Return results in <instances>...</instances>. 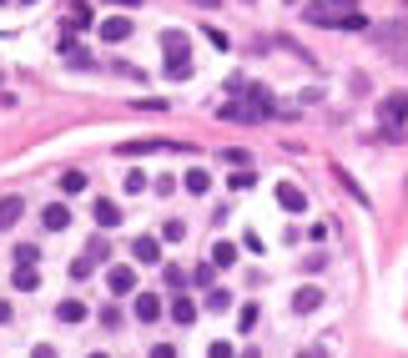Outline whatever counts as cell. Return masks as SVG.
<instances>
[{"label": "cell", "mask_w": 408, "mask_h": 358, "mask_svg": "<svg viewBox=\"0 0 408 358\" xmlns=\"http://www.w3.org/2000/svg\"><path fill=\"white\" fill-rule=\"evenodd\" d=\"M277 202H282V212H308V192L303 187H293V182H277Z\"/></svg>", "instance_id": "cell-5"}, {"label": "cell", "mask_w": 408, "mask_h": 358, "mask_svg": "<svg viewBox=\"0 0 408 358\" xmlns=\"http://www.w3.org/2000/svg\"><path fill=\"white\" fill-rule=\"evenodd\" d=\"M131 31H136V26H131V16H106V21L96 26V36H101L106 46H122V41H131Z\"/></svg>", "instance_id": "cell-3"}, {"label": "cell", "mask_w": 408, "mask_h": 358, "mask_svg": "<svg viewBox=\"0 0 408 358\" xmlns=\"http://www.w3.org/2000/svg\"><path fill=\"white\" fill-rule=\"evenodd\" d=\"M21 212H26V202H21V197H0V232L16 227V222H21Z\"/></svg>", "instance_id": "cell-16"}, {"label": "cell", "mask_w": 408, "mask_h": 358, "mask_svg": "<svg viewBox=\"0 0 408 358\" xmlns=\"http://www.w3.org/2000/svg\"><path fill=\"white\" fill-rule=\"evenodd\" d=\"M136 318L141 323H156L161 318V298L156 293H136Z\"/></svg>", "instance_id": "cell-14"}, {"label": "cell", "mask_w": 408, "mask_h": 358, "mask_svg": "<svg viewBox=\"0 0 408 358\" xmlns=\"http://www.w3.org/2000/svg\"><path fill=\"white\" fill-rule=\"evenodd\" d=\"M86 253H91L96 263H106V253H111V243H106V237H91V243H86Z\"/></svg>", "instance_id": "cell-28"}, {"label": "cell", "mask_w": 408, "mask_h": 358, "mask_svg": "<svg viewBox=\"0 0 408 358\" xmlns=\"http://www.w3.org/2000/svg\"><path fill=\"white\" fill-rule=\"evenodd\" d=\"M237 328H242V333H252V328H257V303H247V308L237 313Z\"/></svg>", "instance_id": "cell-26"}, {"label": "cell", "mask_w": 408, "mask_h": 358, "mask_svg": "<svg viewBox=\"0 0 408 358\" xmlns=\"http://www.w3.org/2000/svg\"><path fill=\"white\" fill-rule=\"evenodd\" d=\"M0 6H6V0H0Z\"/></svg>", "instance_id": "cell-34"}, {"label": "cell", "mask_w": 408, "mask_h": 358, "mask_svg": "<svg viewBox=\"0 0 408 358\" xmlns=\"http://www.w3.org/2000/svg\"><path fill=\"white\" fill-rule=\"evenodd\" d=\"M61 187H66V192H86V172H66Z\"/></svg>", "instance_id": "cell-27"}, {"label": "cell", "mask_w": 408, "mask_h": 358, "mask_svg": "<svg viewBox=\"0 0 408 358\" xmlns=\"http://www.w3.org/2000/svg\"><path fill=\"white\" fill-rule=\"evenodd\" d=\"M161 51H166V76H171V81H187V76H192L187 36H182V31H166V36H161Z\"/></svg>", "instance_id": "cell-2"}, {"label": "cell", "mask_w": 408, "mask_h": 358, "mask_svg": "<svg viewBox=\"0 0 408 358\" xmlns=\"http://www.w3.org/2000/svg\"><path fill=\"white\" fill-rule=\"evenodd\" d=\"M21 6H36V0H21Z\"/></svg>", "instance_id": "cell-33"}, {"label": "cell", "mask_w": 408, "mask_h": 358, "mask_svg": "<svg viewBox=\"0 0 408 358\" xmlns=\"http://www.w3.org/2000/svg\"><path fill=\"white\" fill-rule=\"evenodd\" d=\"M192 283H202V288H212V263H202V268L192 273Z\"/></svg>", "instance_id": "cell-31"}, {"label": "cell", "mask_w": 408, "mask_h": 358, "mask_svg": "<svg viewBox=\"0 0 408 358\" xmlns=\"http://www.w3.org/2000/svg\"><path fill=\"white\" fill-rule=\"evenodd\" d=\"M55 318L61 323H86V303L81 298H61V303H55Z\"/></svg>", "instance_id": "cell-11"}, {"label": "cell", "mask_w": 408, "mask_h": 358, "mask_svg": "<svg viewBox=\"0 0 408 358\" xmlns=\"http://www.w3.org/2000/svg\"><path fill=\"white\" fill-rule=\"evenodd\" d=\"M91 212H96V227H101V232H106V227H116V222H122V207H116L111 197H96V207H91Z\"/></svg>", "instance_id": "cell-10"}, {"label": "cell", "mask_w": 408, "mask_h": 358, "mask_svg": "<svg viewBox=\"0 0 408 358\" xmlns=\"http://www.w3.org/2000/svg\"><path fill=\"white\" fill-rule=\"evenodd\" d=\"M313 308H323V288H298L293 293V313H313Z\"/></svg>", "instance_id": "cell-13"}, {"label": "cell", "mask_w": 408, "mask_h": 358, "mask_svg": "<svg viewBox=\"0 0 408 358\" xmlns=\"http://www.w3.org/2000/svg\"><path fill=\"white\" fill-rule=\"evenodd\" d=\"M106 288H111L116 298H127V293L136 288V268H127V263H116V268L106 273Z\"/></svg>", "instance_id": "cell-4"}, {"label": "cell", "mask_w": 408, "mask_h": 358, "mask_svg": "<svg viewBox=\"0 0 408 358\" xmlns=\"http://www.w3.org/2000/svg\"><path fill=\"white\" fill-rule=\"evenodd\" d=\"M161 237H166V243H182V237H187V222H182V217H166V222H161Z\"/></svg>", "instance_id": "cell-21"}, {"label": "cell", "mask_w": 408, "mask_h": 358, "mask_svg": "<svg viewBox=\"0 0 408 358\" xmlns=\"http://www.w3.org/2000/svg\"><path fill=\"white\" fill-rule=\"evenodd\" d=\"M202 308H207V313H227V308H232V293H227V288H207Z\"/></svg>", "instance_id": "cell-17"}, {"label": "cell", "mask_w": 408, "mask_h": 358, "mask_svg": "<svg viewBox=\"0 0 408 358\" xmlns=\"http://www.w3.org/2000/svg\"><path fill=\"white\" fill-rule=\"evenodd\" d=\"M303 16L313 26H328V31H368V16L353 6V0H313Z\"/></svg>", "instance_id": "cell-1"}, {"label": "cell", "mask_w": 408, "mask_h": 358, "mask_svg": "<svg viewBox=\"0 0 408 358\" xmlns=\"http://www.w3.org/2000/svg\"><path fill=\"white\" fill-rule=\"evenodd\" d=\"M373 41H378V46H403V41H408V21H388V26H378Z\"/></svg>", "instance_id": "cell-7"}, {"label": "cell", "mask_w": 408, "mask_h": 358, "mask_svg": "<svg viewBox=\"0 0 408 358\" xmlns=\"http://www.w3.org/2000/svg\"><path fill=\"white\" fill-rule=\"evenodd\" d=\"M11 283H16V293H36V283H41V278H36V268H16V278H11Z\"/></svg>", "instance_id": "cell-22"}, {"label": "cell", "mask_w": 408, "mask_h": 358, "mask_svg": "<svg viewBox=\"0 0 408 358\" xmlns=\"http://www.w3.org/2000/svg\"><path fill=\"white\" fill-rule=\"evenodd\" d=\"M91 268H96V258H91V253H81V258L71 263V278H91Z\"/></svg>", "instance_id": "cell-25"}, {"label": "cell", "mask_w": 408, "mask_h": 358, "mask_svg": "<svg viewBox=\"0 0 408 358\" xmlns=\"http://www.w3.org/2000/svg\"><path fill=\"white\" fill-rule=\"evenodd\" d=\"M333 177H338V182H343L348 192H353V202H358V207H368V192H363V187L353 182V172H343V167H333Z\"/></svg>", "instance_id": "cell-19"}, {"label": "cell", "mask_w": 408, "mask_h": 358, "mask_svg": "<svg viewBox=\"0 0 408 358\" xmlns=\"http://www.w3.org/2000/svg\"><path fill=\"white\" fill-rule=\"evenodd\" d=\"M127 192H146V172H127Z\"/></svg>", "instance_id": "cell-30"}, {"label": "cell", "mask_w": 408, "mask_h": 358, "mask_svg": "<svg viewBox=\"0 0 408 358\" xmlns=\"http://www.w3.org/2000/svg\"><path fill=\"white\" fill-rule=\"evenodd\" d=\"M41 222H45L50 232H66V227H71V207H66V202H50V207L41 212Z\"/></svg>", "instance_id": "cell-8"}, {"label": "cell", "mask_w": 408, "mask_h": 358, "mask_svg": "<svg viewBox=\"0 0 408 358\" xmlns=\"http://www.w3.org/2000/svg\"><path fill=\"white\" fill-rule=\"evenodd\" d=\"M403 6H408V0H403Z\"/></svg>", "instance_id": "cell-35"}, {"label": "cell", "mask_w": 408, "mask_h": 358, "mask_svg": "<svg viewBox=\"0 0 408 358\" xmlns=\"http://www.w3.org/2000/svg\"><path fill=\"white\" fill-rule=\"evenodd\" d=\"M36 263H41V248L21 243V248H16V268H36Z\"/></svg>", "instance_id": "cell-23"}, {"label": "cell", "mask_w": 408, "mask_h": 358, "mask_svg": "<svg viewBox=\"0 0 408 358\" xmlns=\"http://www.w3.org/2000/svg\"><path fill=\"white\" fill-rule=\"evenodd\" d=\"M182 187H187L192 197H207V192H212V172H202V167H192V172L182 177Z\"/></svg>", "instance_id": "cell-12"}, {"label": "cell", "mask_w": 408, "mask_h": 358, "mask_svg": "<svg viewBox=\"0 0 408 358\" xmlns=\"http://www.w3.org/2000/svg\"><path fill=\"white\" fill-rule=\"evenodd\" d=\"M237 263V243H212V268H232Z\"/></svg>", "instance_id": "cell-18"}, {"label": "cell", "mask_w": 408, "mask_h": 358, "mask_svg": "<svg viewBox=\"0 0 408 358\" xmlns=\"http://www.w3.org/2000/svg\"><path fill=\"white\" fill-rule=\"evenodd\" d=\"M171 318H177L182 328H187V323H197V303H192L187 293H177V298H171Z\"/></svg>", "instance_id": "cell-15"}, {"label": "cell", "mask_w": 408, "mask_h": 358, "mask_svg": "<svg viewBox=\"0 0 408 358\" xmlns=\"http://www.w3.org/2000/svg\"><path fill=\"white\" fill-rule=\"evenodd\" d=\"M91 26V6H71L66 11V31H86Z\"/></svg>", "instance_id": "cell-20"}, {"label": "cell", "mask_w": 408, "mask_h": 358, "mask_svg": "<svg viewBox=\"0 0 408 358\" xmlns=\"http://www.w3.org/2000/svg\"><path fill=\"white\" fill-rule=\"evenodd\" d=\"M187 283H192V278H187V268H177V263H171V268H166V288H177V293H182Z\"/></svg>", "instance_id": "cell-24"}, {"label": "cell", "mask_w": 408, "mask_h": 358, "mask_svg": "<svg viewBox=\"0 0 408 358\" xmlns=\"http://www.w3.org/2000/svg\"><path fill=\"white\" fill-rule=\"evenodd\" d=\"M378 116H383V127H403V116H408V96H388V101L378 106Z\"/></svg>", "instance_id": "cell-6"}, {"label": "cell", "mask_w": 408, "mask_h": 358, "mask_svg": "<svg viewBox=\"0 0 408 358\" xmlns=\"http://www.w3.org/2000/svg\"><path fill=\"white\" fill-rule=\"evenodd\" d=\"M222 162H232V167H247V162H252V157H247V152H242V147H227V152H222Z\"/></svg>", "instance_id": "cell-29"}, {"label": "cell", "mask_w": 408, "mask_h": 358, "mask_svg": "<svg viewBox=\"0 0 408 358\" xmlns=\"http://www.w3.org/2000/svg\"><path fill=\"white\" fill-rule=\"evenodd\" d=\"M131 253H136V263H146V268H151V263H161V243H156L151 232H146V237H136Z\"/></svg>", "instance_id": "cell-9"}, {"label": "cell", "mask_w": 408, "mask_h": 358, "mask_svg": "<svg viewBox=\"0 0 408 358\" xmlns=\"http://www.w3.org/2000/svg\"><path fill=\"white\" fill-rule=\"evenodd\" d=\"M0 323H11V298H0Z\"/></svg>", "instance_id": "cell-32"}]
</instances>
